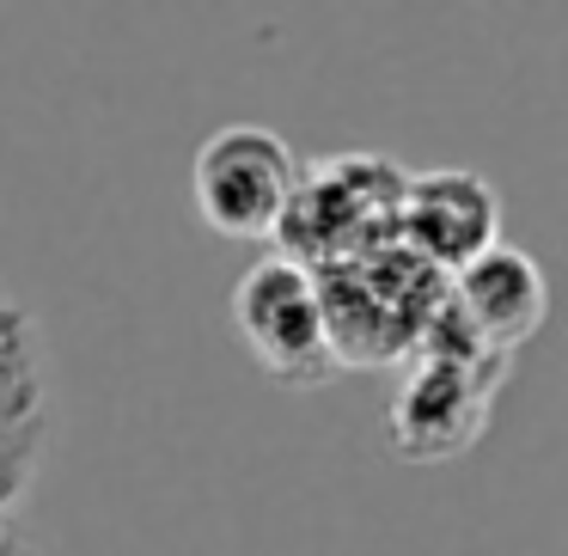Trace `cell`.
Returning a JSON list of instances; mask_svg holds the SVG:
<instances>
[{
    "mask_svg": "<svg viewBox=\"0 0 568 556\" xmlns=\"http://www.w3.org/2000/svg\"><path fill=\"white\" fill-rule=\"evenodd\" d=\"M397 245L434 275H458L501 245V196L477 172H409L397 196Z\"/></svg>",
    "mask_w": 568,
    "mask_h": 556,
    "instance_id": "obj_6",
    "label": "cell"
},
{
    "mask_svg": "<svg viewBox=\"0 0 568 556\" xmlns=\"http://www.w3.org/2000/svg\"><path fill=\"white\" fill-rule=\"evenodd\" d=\"M312 282H318V312L336 367H392L416 355L434 306L446 300V275H434L404 245L312 270Z\"/></svg>",
    "mask_w": 568,
    "mask_h": 556,
    "instance_id": "obj_1",
    "label": "cell"
},
{
    "mask_svg": "<svg viewBox=\"0 0 568 556\" xmlns=\"http://www.w3.org/2000/svg\"><path fill=\"white\" fill-rule=\"evenodd\" d=\"M300 160L287 135L263 123H226L190 160V196H196L202 226L221 239H275L294 196Z\"/></svg>",
    "mask_w": 568,
    "mask_h": 556,
    "instance_id": "obj_4",
    "label": "cell"
},
{
    "mask_svg": "<svg viewBox=\"0 0 568 556\" xmlns=\"http://www.w3.org/2000/svg\"><path fill=\"white\" fill-rule=\"evenodd\" d=\"M233 331L245 343V355L270 373L275 385H294V392H312V385L336 380V355L331 336H324V312H318V282H312L306 263L282 257H257L233 287Z\"/></svg>",
    "mask_w": 568,
    "mask_h": 556,
    "instance_id": "obj_3",
    "label": "cell"
},
{
    "mask_svg": "<svg viewBox=\"0 0 568 556\" xmlns=\"http://www.w3.org/2000/svg\"><path fill=\"white\" fill-rule=\"evenodd\" d=\"M514 361H440L416 355L385 416V441L404 465H446L470 453L489 428L495 392H501Z\"/></svg>",
    "mask_w": 568,
    "mask_h": 556,
    "instance_id": "obj_5",
    "label": "cell"
},
{
    "mask_svg": "<svg viewBox=\"0 0 568 556\" xmlns=\"http://www.w3.org/2000/svg\"><path fill=\"white\" fill-rule=\"evenodd\" d=\"M404 165L385 153H331L324 165L294 178L287 214L275 226V251L306 270L355 263L397 245V196H404Z\"/></svg>",
    "mask_w": 568,
    "mask_h": 556,
    "instance_id": "obj_2",
    "label": "cell"
},
{
    "mask_svg": "<svg viewBox=\"0 0 568 556\" xmlns=\"http://www.w3.org/2000/svg\"><path fill=\"white\" fill-rule=\"evenodd\" d=\"M446 306L458 312V324L489 355L514 361L538 336L544 312H550V282H544L538 257H526L514 245H495L477 263H465L458 275H446Z\"/></svg>",
    "mask_w": 568,
    "mask_h": 556,
    "instance_id": "obj_7",
    "label": "cell"
}]
</instances>
